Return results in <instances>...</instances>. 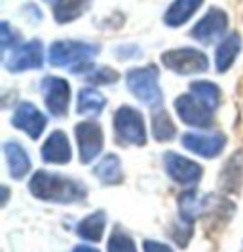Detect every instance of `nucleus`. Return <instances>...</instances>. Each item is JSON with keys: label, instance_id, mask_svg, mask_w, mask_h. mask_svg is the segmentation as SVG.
Returning <instances> with one entry per match:
<instances>
[{"label": "nucleus", "instance_id": "13", "mask_svg": "<svg viewBox=\"0 0 243 252\" xmlns=\"http://www.w3.org/2000/svg\"><path fill=\"white\" fill-rule=\"evenodd\" d=\"M226 27H228L226 13L222 10H218V8H213L192 29V36L196 40H200V42H204V44H211L213 40H217L226 31Z\"/></svg>", "mask_w": 243, "mask_h": 252}, {"label": "nucleus", "instance_id": "3", "mask_svg": "<svg viewBox=\"0 0 243 252\" xmlns=\"http://www.w3.org/2000/svg\"><path fill=\"white\" fill-rule=\"evenodd\" d=\"M99 46L84 44V42H55L50 48V63L53 66H74V70H82L91 57H95Z\"/></svg>", "mask_w": 243, "mask_h": 252}, {"label": "nucleus", "instance_id": "25", "mask_svg": "<svg viewBox=\"0 0 243 252\" xmlns=\"http://www.w3.org/2000/svg\"><path fill=\"white\" fill-rule=\"evenodd\" d=\"M175 124L171 122L169 114L166 110H158L156 114H152V135L156 140H173L175 139Z\"/></svg>", "mask_w": 243, "mask_h": 252}, {"label": "nucleus", "instance_id": "26", "mask_svg": "<svg viewBox=\"0 0 243 252\" xmlns=\"http://www.w3.org/2000/svg\"><path fill=\"white\" fill-rule=\"evenodd\" d=\"M106 252H137V247L128 233L114 229L108 239V245H106Z\"/></svg>", "mask_w": 243, "mask_h": 252}, {"label": "nucleus", "instance_id": "29", "mask_svg": "<svg viewBox=\"0 0 243 252\" xmlns=\"http://www.w3.org/2000/svg\"><path fill=\"white\" fill-rule=\"evenodd\" d=\"M142 251L144 252H173V249L167 247V245H164V243L146 239L144 243H142Z\"/></svg>", "mask_w": 243, "mask_h": 252}, {"label": "nucleus", "instance_id": "1", "mask_svg": "<svg viewBox=\"0 0 243 252\" xmlns=\"http://www.w3.org/2000/svg\"><path fill=\"white\" fill-rule=\"evenodd\" d=\"M29 191L40 201L50 203H78L84 201L88 195V189L82 182L48 171H36L33 175Z\"/></svg>", "mask_w": 243, "mask_h": 252}, {"label": "nucleus", "instance_id": "24", "mask_svg": "<svg viewBox=\"0 0 243 252\" xmlns=\"http://www.w3.org/2000/svg\"><path fill=\"white\" fill-rule=\"evenodd\" d=\"M190 91H192L194 97L200 102H204L209 110L217 108L218 101H220V91H218L215 84H211V82H194V84H190Z\"/></svg>", "mask_w": 243, "mask_h": 252}, {"label": "nucleus", "instance_id": "10", "mask_svg": "<svg viewBox=\"0 0 243 252\" xmlns=\"http://www.w3.org/2000/svg\"><path fill=\"white\" fill-rule=\"evenodd\" d=\"M175 110L180 116V120L184 124L192 127H211L213 124V116L211 110L205 106L204 102H200L194 95H180L175 101Z\"/></svg>", "mask_w": 243, "mask_h": 252}, {"label": "nucleus", "instance_id": "2", "mask_svg": "<svg viewBox=\"0 0 243 252\" xmlns=\"http://www.w3.org/2000/svg\"><path fill=\"white\" fill-rule=\"evenodd\" d=\"M126 82L131 95H135L141 102L148 106L162 104V89L158 86V68L154 64L129 70Z\"/></svg>", "mask_w": 243, "mask_h": 252}, {"label": "nucleus", "instance_id": "9", "mask_svg": "<svg viewBox=\"0 0 243 252\" xmlns=\"http://www.w3.org/2000/svg\"><path fill=\"white\" fill-rule=\"evenodd\" d=\"M12 126L25 131L31 139H38L48 126V120L33 102H21L13 112Z\"/></svg>", "mask_w": 243, "mask_h": 252}, {"label": "nucleus", "instance_id": "28", "mask_svg": "<svg viewBox=\"0 0 243 252\" xmlns=\"http://www.w3.org/2000/svg\"><path fill=\"white\" fill-rule=\"evenodd\" d=\"M0 32H2V50L6 51L10 46H12V44H15V42H17V34L10 31V25H8L6 21L0 25Z\"/></svg>", "mask_w": 243, "mask_h": 252}, {"label": "nucleus", "instance_id": "8", "mask_svg": "<svg viewBox=\"0 0 243 252\" xmlns=\"http://www.w3.org/2000/svg\"><path fill=\"white\" fill-rule=\"evenodd\" d=\"M164 163H166L167 175L173 178L175 182H179L182 186H192L198 184L204 169L198 163H194L192 159L182 158L175 152H167L164 154Z\"/></svg>", "mask_w": 243, "mask_h": 252}, {"label": "nucleus", "instance_id": "11", "mask_svg": "<svg viewBox=\"0 0 243 252\" xmlns=\"http://www.w3.org/2000/svg\"><path fill=\"white\" fill-rule=\"evenodd\" d=\"M180 142L186 150L194 152L202 158H217L226 146V137L222 133H211V135L186 133V135H182Z\"/></svg>", "mask_w": 243, "mask_h": 252}, {"label": "nucleus", "instance_id": "4", "mask_svg": "<svg viewBox=\"0 0 243 252\" xmlns=\"http://www.w3.org/2000/svg\"><path fill=\"white\" fill-rule=\"evenodd\" d=\"M114 131L118 142L142 146L146 142V129L142 114L131 106H120L114 114Z\"/></svg>", "mask_w": 243, "mask_h": 252}, {"label": "nucleus", "instance_id": "19", "mask_svg": "<svg viewBox=\"0 0 243 252\" xmlns=\"http://www.w3.org/2000/svg\"><path fill=\"white\" fill-rule=\"evenodd\" d=\"M91 0H57L53 6V17L57 23H69L88 10Z\"/></svg>", "mask_w": 243, "mask_h": 252}, {"label": "nucleus", "instance_id": "5", "mask_svg": "<svg viewBox=\"0 0 243 252\" xmlns=\"http://www.w3.org/2000/svg\"><path fill=\"white\" fill-rule=\"evenodd\" d=\"M162 63L175 74H200V72H205L209 66L207 57L194 48L166 51L162 55Z\"/></svg>", "mask_w": 243, "mask_h": 252}, {"label": "nucleus", "instance_id": "27", "mask_svg": "<svg viewBox=\"0 0 243 252\" xmlns=\"http://www.w3.org/2000/svg\"><path fill=\"white\" fill-rule=\"evenodd\" d=\"M116 80H118V74H116L112 68H97V70H93V72L88 76V82L97 84V86H103V84H114Z\"/></svg>", "mask_w": 243, "mask_h": 252}, {"label": "nucleus", "instance_id": "21", "mask_svg": "<svg viewBox=\"0 0 243 252\" xmlns=\"http://www.w3.org/2000/svg\"><path fill=\"white\" fill-rule=\"evenodd\" d=\"M106 99L97 89H82L78 93V114L82 116H97L103 112Z\"/></svg>", "mask_w": 243, "mask_h": 252}, {"label": "nucleus", "instance_id": "7", "mask_svg": "<svg viewBox=\"0 0 243 252\" xmlns=\"http://www.w3.org/2000/svg\"><path fill=\"white\" fill-rule=\"evenodd\" d=\"M42 91H44V99L50 114L63 118L69 110V102H70V88L69 82L63 78H55V76H46L42 80Z\"/></svg>", "mask_w": 243, "mask_h": 252}, {"label": "nucleus", "instance_id": "12", "mask_svg": "<svg viewBox=\"0 0 243 252\" xmlns=\"http://www.w3.org/2000/svg\"><path fill=\"white\" fill-rule=\"evenodd\" d=\"M42 63H44V48L38 40H33L13 51L12 57H8L6 61V68L10 72H23L29 68H38Z\"/></svg>", "mask_w": 243, "mask_h": 252}, {"label": "nucleus", "instance_id": "14", "mask_svg": "<svg viewBox=\"0 0 243 252\" xmlns=\"http://www.w3.org/2000/svg\"><path fill=\"white\" fill-rule=\"evenodd\" d=\"M42 159L46 163H55V165H63L69 163L70 158H72V152H70V144L69 139L63 131H53L50 137L46 139L42 152H40Z\"/></svg>", "mask_w": 243, "mask_h": 252}, {"label": "nucleus", "instance_id": "23", "mask_svg": "<svg viewBox=\"0 0 243 252\" xmlns=\"http://www.w3.org/2000/svg\"><path fill=\"white\" fill-rule=\"evenodd\" d=\"M202 209H204V203L200 201L198 193L192 191V189L184 191L179 197V215L186 224H192L194 220L200 216Z\"/></svg>", "mask_w": 243, "mask_h": 252}, {"label": "nucleus", "instance_id": "15", "mask_svg": "<svg viewBox=\"0 0 243 252\" xmlns=\"http://www.w3.org/2000/svg\"><path fill=\"white\" fill-rule=\"evenodd\" d=\"M4 156H6L12 178H15V180L25 178L27 173L31 171V158L27 156L23 146L19 142H6L4 144Z\"/></svg>", "mask_w": 243, "mask_h": 252}, {"label": "nucleus", "instance_id": "6", "mask_svg": "<svg viewBox=\"0 0 243 252\" xmlns=\"http://www.w3.org/2000/svg\"><path fill=\"white\" fill-rule=\"evenodd\" d=\"M82 163H91L103 150V129L95 122H80L74 127Z\"/></svg>", "mask_w": 243, "mask_h": 252}, {"label": "nucleus", "instance_id": "20", "mask_svg": "<svg viewBox=\"0 0 243 252\" xmlns=\"http://www.w3.org/2000/svg\"><path fill=\"white\" fill-rule=\"evenodd\" d=\"M95 177L101 180L103 184H118L122 182V167H120V158L116 154L104 156L93 169Z\"/></svg>", "mask_w": 243, "mask_h": 252}, {"label": "nucleus", "instance_id": "22", "mask_svg": "<svg viewBox=\"0 0 243 252\" xmlns=\"http://www.w3.org/2000/svg\"><path fill=\"white\" fill-rule=\"evenodd\" d=\"M242 163H243L242 152H238V154L232 156V159L228 161V165L224 167L222 177H220V186L226 189V191H240L242 178H243Z\"/></svg>", "mask_w": 243, "mask_h": 252}, {"label": "nucleus", "instance_id": "17", "mask_svg": "<svg viewBox=\"0 0 243 252\" xmlns=\"http://www.w3.org/2000/svg\"><path fill=\"white\" fill-rule=\"evenodd\" d=\"M202 2L204 0H175L164 15V21L169 27H179L186 23L192 17V13L202 6Z\"/></svg>", "mask_w": 243, "mask_h": 252}, {"label": "nucleus", "instance_id": "30", "mask_svg": "<svg viewBox=\"0 0 243 252\" xmlns=\"http://www.w3.org/2000/svg\"><path fill=\"white\" fill-rule=\"evenodd\" d=\"M72 252H99L97 249H93V247H88V245H78L72 249Z\"/></svg>", "mask_w": 243, "mask_h": 252}, {"label": "nucleus", "instance_id": "18", "mask_svg": "<svg viewBox=\"0 0 243 252\" xmlns=\"http://www.w3.org/2000/svg\"><path fill=\"white\" fill-rule=\"evenodd\" d=\"M242 50V40H240V34H230L226 40H222V44L217 48V55H215V64H217L218 72H226L230 68L238 53Z\"/></svg>", "mask_w": 243, "mask_h": 252}, {"label": "nucleus", "instance_id": "16", "mask_svg": "<svg viewBox=\"0 0 243 252\" xmlns=\"http://www.w3.org/2000/svg\"><path fill=\"white\" fill-rule=\"evenodd\" d=\"M104 226H106V213L99 209V211L91 213L90 216H86L84 220H80V224L76 226V233L82 239L99 243L104 233Z\"/></svg>", "mask_w": 243, "mask_h": 252}]
</instances>
